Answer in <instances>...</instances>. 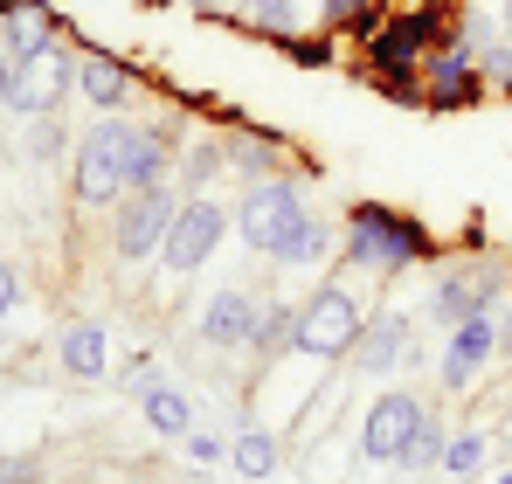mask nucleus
<instances>
[{
	"label": "nucleus",
	"instance_id": "7ed1b4c3",
	"mask_svg": "<svg viewBox=\"0 0 512 484\" xmlns=\"http://www.w3.org/2000/svg\"><path fill=\"white\" fill-rule=\"evenodd\" d=\"M305 222H312V208H305V187H298L291 173H263V180L243 187V201H236L243 242H250L256 256H277V263H284V249H291V236H298Z\"/></svg>",
	"mask_w": 512,
	"mask_h": 484
},
{
	"label": "nucleus",
	"instance_id": "4be33fe9",
	"mask_svg": "<svg viewBox=\"0 0 512 484\" xmlns=\"http://www.w3.org/2000/svg\"><path fill=\"white\" fill-rule=\"evenodd\" d=\"M291 332H298V305H256L250 353H263V360H277V353L291 346Z\"/></svg>",
	"mask_w": 512,
	"mask_h": 484
},
{
	"label": "nucleus",
	"instance_id": "b1692460",
	"mask_svg": "<svg viewBox=\"0 0 512 484\" xmlns=\"http://www.w3.org/2000/svg\"><path fill=\"white\" fill-rule=\"evenodd\" d=\"M478 471H485V429H457L443 443V478L464 484V478H478Z\"/></svg>",
	"mask_w": 512,
	"mask_h": 484
},
{
	"label": "nucleus",
	"instance_id": "dca6fc26",
	"mask_svg": "<svg viewBox=\"0 0 512 484\" xmlns=\"http://www.w3.org/2000/svg\"><path fill=\"white\" fill-rule=\"evenodd\" d=\"M250 332H256V298L250 291H215V298L201 305V339H208L215 353L250 346Z\"/></svg>",
	"mask_w": 512,
	"mask_h": 484
},
{
	"label": "nucleus",
	"instance_id": "f8f14e48",
	"mask_svg": "<svg viewBox=\"0 0 512 484\" xmlns=\"http://www.w3.org/2000/svg\"><path fill=\"white\" fill-rule=\"evenodd\" d=\"M478 90H485V70H478V56H471V49L457 42V28H450V42L423 56V104L457 111V104H478Z\"/></svg>",
	"mask_w": 512,
	"mask_h": 484
},
{
	"label": "nucleus",
	"instance_id": "f704fd0d",
	"mask_svg": "<svg viewBox=\"0 0 512 484\" xmlns=\"http://www.w3.org/2000/svg\"><path fill=\"white\" fill-rule=\"evenodd\" d=\"M194 7H201V14H236L243 0H194Z\"/></svg>",
	"mask_w": 512,
	"mask_h": 484
},
{
	"label": "nucleus",
	"instance_id": "c756f323",
	"mask_svg": "<svg viewBox=\"0 0 512 484\" xmlns=\"http://www.w3.org/2000/svg\"><path fill=\"white\" fill-rule=\"evenodd\" d=\"M187 457H194L201 471H215V464L229 457V436H215V429H187Z\"/></svg>",
	"mask_w": 512,
	"mask_h": 484
},
{
	"label": "nucleus",
	"instance_id": "6ab92c4d",
	"mask_svg": "<svg viewBox=\"0 0 512 484\" xmlns=\"http://www.w3.org/2000/svg\"><path fill=\"white\" fill-rule=\"evenodd\" d=\"M277 457H284V443H277L270 429H243V436L229 443V464H236L250 484H270V478H277Z\"/></svg>",
	"mask_w": 512,
	"mask_h": 484
},
{
	"label": "nucleus",
	"instance_id": "2f4dec72",
	"mask_svg": "<svg viewBox=\"0 0 512 484\" xmlns=\"http://www.w3.org/2000/svg\"><path fill=\"white\" fill-rule=\"evenodd\" d=\"M14 305H21V277H14V263L0 256V319H7Z\"/></svg>",
	"mask_w": 512,
	"mask_h": 484
},
{
	"label": "nucleus",
	"instance_id": "a878e982",
	"mask_svg": "<svg viewBox=\"0 0 512 484\" xmlns=\"http://www.w3.org/2000/svg\"><path fill=\"white\" fill-rule=\"evenodd\" d=\"M70 153V132H63V118L49 111V118H35V132H28V160L35 166H56Z\"/></svg>",
	"mask_w": 512,
	"mask_h": 484
},
{
	"label": "nucleus",
	"instance_id": "c9c22d12",
	"mask_svg": "<svg viewBox=\"0 0 512 484\" xmlns=\"http://www.w3.org/2000/svg\"><path fill=\"white\" fill-rule=\"evenodd\" d=\"M499 353H512V305L499 312Z\"/></svg>",
	"mask_w": 512,
	"mask_h": 484
},
{
	"label": "nucleus",
	"instance_id": "72a5a7b5",
	"mask_svg": "<svg viewBox=\"0 0 512 484\" xmlns=\"http://www.w3.org/2000/svg\"><path fill=\"white\" fill-rule=\"evenodd\" d=\"M7 90H14V63H7V49H0V111H7Z\"/></svg>",
	"mask_w": 512,
	"mask_h": 484
},
{
	"label": "nucleus",
	"instance_id": "e433bc0d",
	"mask_svg": "<svg viewBox=\"0 0 512 484\" xmlns=\"http://www.w3.org/2000/svg\"><path fill=\"white\" fill-rule=\"evenodd\" d=\"M492 83H499V90L512 97V49H506V63H499V77H492Z\"/></svg>",
	"mask_w": 512,
	"mask_h": 484
},
{
	"label": "nucleus",
	"instance_id": "1a4fd4ad",
	"mask_svg": "<svg viewBox=\"0 0 512 484\" xmlns=\"http://www.w3.org/2000/svg\"><path fill=\"white\" fill-rule=\"evenodd\" d=\"M70 90H77V49L49 42V49H35V56H21V63H14L7 111H21V118H49V111H63V97H70Z\"/></svg>",
	"mask_w": 512,
	"mask_h": 484
},
{
	"label": "nucleus",
	"instance_id": "9d476101",
	"mask_svg": "<svg viewBox=\"0 0 512 484\" xmlns=\"http://www.w3.org/2000/svg\"><path fill=\"white\" fill-rule=\"evenodd\" d=\"M416 422H423V402H416L409 388L374 395L367 415H360V457H367V464H402V450H409Z\"/></svg>",
	"mask_w": 512,
	"mask_h": 484
},
{
	"label": "nucleus",
	"instance_id": "20e7f679",
	"mask_svg": "<svg viewBox=\"0 0 512 484\" xmlns=\"http://www.w3.org/2000/svg\"><path fill=\"white\" fill-rule=\"evenodd\" d=\"M180 180L167 187H132L118 208H111V249H118V263H146V256H160V242H167L173 215H180Z\"/></svg>",
	"mask_w": 512,
	"mask_h": 484
},
{
	"label": "nucleus",
	"instance_id": "39448f33",
	"mask_svg": "<svg viewBox=\"0 0 512 484\" xmlns=\"http://www.w3.org/2000/svg\"><path fill=\"white\" fill-rule=\"evenodd\" d=\"M360 332H367V312L353 305V291L319 284V291L298 305V332H291V346L312 353V360H346V353L360 346Z\"/></svg>",
	"mask_w": 512,
	"mask_h": 484
},
{
	"label": "nucleus",
	"instance_id": "a211bd4d",
	"mask_svg": "<svg viewBox=\"0 0 512 484\" xmlns=\"http://www.w3.org/2000/svg\"><path fill=\"white\" fill-rule=\"evenodd\" d=\"M139 415H146L153 436H173V443H187V429H194V402H187L173 381H153V388L139 395Z\"/></svg>",
	"mask_w": 512,
	"mask_h": 484
},
{
	"label": "nucleus",
	"instance_id": "9b49d317",
	"mask_svg": "<svg viewBox=\"0 0 512 484\" xmlns=\"http://www.w3.org/2000/svg\"><path fill=\"white\" fill-rule=\"evenodd\" d=\"M499 360V312H478V319H464V325H450V339H443V395H464L485 367Z\"/></svg>",
	"mask_w": 512,
	"mask_h": 484
},
{
	"label": "nucleus",
	"instance_id": "f257e3e1",
	"mask_svg": "<svg viewBox=\"0 0 512 484\" xmlns=\"http://www.w3.org/2000/svg\"><path fill=\"white\" fill-rule=\"evenodd\" d=\"M423 256H429V229H423V222H409L402 208H388V201H353V208H346L340 263L395 277V270H416Z\"/></svg>",
	"mask_w": 512,
	"mask_h": 484
},
{
	"label": "nucleus",
	"instance_id": "58836bf2",
	"mask_svg": "<svg viewBox=\"0 0 512 484\" xmlns=\"http://www.w3.org/2000/svg\"><path fill=\"white\" fill-rule=\"evenodd\" d=\"M21 484H35V478H21Z\"/></svg>",
	"mask_w": 512,
	"mask_h": 484
},
{
	"label": "nucleus",
	"instance_id": "f3484780",
	"mask_svg": "<svg viewBox=\"0 0 512 484\" xmlns=\"http://www.w3.org/2000/svg\"><path fill=\"white\" fill-rule=\"evenodd\" d=\"M56 360H63L70 381H104V367H111L104 319H70V325H63V339H56Z\"/></svg>",
	"mask_w": 512,
	"mask_h": 484
},
{
	"label": "nucleus",
	"instance_id": "393cba45",
	"mask_svg": "<svg viewBox=\"0 0 512 484\" xmlns=\"http://www.w3.org/2000/svg\"><path fill=\"white\" fill-rule=\"evenodd\" d=\"M243 21H250L263 42H277V35H298V0H243Z\"/></svg>",
	"mask_w": 512,
	"mask_h": 484
},
{
	"label": "nucleus",
	"instance_id": "423d86ee",
	"mask_svg": "<svg viewBox=\"0 0 512 484\" xmlns=\"http://www.w3.org/2000/svg\"><path fill=\"white\" fill-rule=\"evenodd\" d=\"M450 14L443 7H409V14H395V21H381L374 35H367V56L381 63V77H423L416 63H423L429 49H443L450 42Z\"/></svg>",
	"mask_w": 512,
	"mask_h": 484
},
{
	"label": "nucleus",
	"instance_id": "c85d7f7f",
	"mask_svg": "<svg viewBox=\"0 0 512 484\" xmlns=\"http://www.w3.org/2000/svg\"><path fill=\"white\" fill-rule=\"evenodd\" d=\"M277 49H284L291 63H305V70H326V63H333V35H312V42H298V35H277Z\"/></svg>",
	"mask_w": 512,
	"mask_h": 484
},
{
	"label": "nucleus",
	"instance_id": "cd10ccee",
	"mask_svg": "<svg viewBox=\"0 0 512 484\" xmlns=\"http://www.w3.org/2000/svg\"><path fill=\"white\" fill-rule=\"evenodd\" d=\"M333 222H319V215H312V222H305V229H298V236H291V249H284V263H319V256H326V249H333Z\"/></svg>",
	"mask_w": 512,
	"mask_h": 484
},
{
	"label": "nucleus",
	"instance_id": "5701e85b",
	"mask_svg": "<svg viewBox=\"0 0 512 484\" xmlns=\"http://www.w3.org/2000/svg\"><path fill=\"white\" fill-rule=\"evenodd\" d=\"M229 166L250 173V180H263V173H284V153H277V139H263V132H236V139H229Z\"/></svg>",
	"mask_w": 512,
	"mask_h": 484
},
{
	"label": "nucleus",
	"instance_id": "aec40b11",
	"mask_svg": "<svg viewBox=\"0 0 512 484\" xmlns=\"http://www.w3.org/2000/svg\"><path fill=\"white\" fill-rule=\"evenodd\" d=\"M222 166H229V146H222V139H194V146H180V194H208Z\"/></svg>",
	"mask_w": 512,
	"mask_h": 484
},
{
	"label": "nucleus",
	"instance_id": "f03ea898",
	"mask_svg": "<svg viewBox=\"0 0 512 484\" xmlns=\"http://www.w3.org/2000/svg\"><path fill=\"white\" fill-rule=\"evenodd\" d=\"M132 118L125 111H97L90 118V132L77 139V208L90 215H104V208H118L125 194H132V180H125V166H132Z\"/></svg>",
	"mask_w": 512,
	"mask_h": 484
},
{
	"label": "nucleus",
	"instance_id": "412c9836",
	"mask_svg": "<svg viewBox=\"0 0 512 484\" xmlns=\"http://www.w3.org/2000/svg\"><path fill=\"white\" fill-rule=\"evenodd\" d=\"M443 443H450V429H443V415H429L416 422V436H409V450H402V471L409 478H429V471H443Z\"/></svg>",
	"mask_w": 512,
	"mask_h": 484
},
{
	"label": "nucleus",
	"instance_id": "0eeeda50",
	"mask_svg": "<svg viewBox=\"0 0 512 484\" xmlns=\"http://www.w3.org/2000/svg\"><path fill=\"white\" fill-rule=\"evenodd\" d=\"M499 291H506V263H492V256L450 263V270L429 284V319L450 332V325L478 319V312H499Z\"/></svg>",
	"mask_w": 512,
	"mask_h": 484
},
{
	"label": "nucleus",
	"instance_id": "2eb2a0df",
	"mask_svg": "<svg viewBox=\"0 0 512 484\" xmlns=\"http://www.w3.org/2000/svg\"><path fill=\"white\" fill-rule=\"evenodd\" d=\"M402 353H409V312H381V319H367V332H360V346L346 353L353 360V374H395L402 367Z\"/></svg>",
	"mask_w": 512,
	"mask_h": 484
},
{
	"label": "nucleus",
	"instance_id": "7c9ffc66",
	"mask_svg": "<svg viewBox=\"0 0 512 484\" xmlns=\"http://www.w3.org/2000/svg\"><path fill=\"white\" fill-rule=\"evenodd\" d=\"M153 381H160V367H153V353H132V360L118 367V388H125V395H146Z\"/></svg>",
	"mask_w": 512,
	"mask_h": 484
},
{
	"label": "nucleus",
	"instance_id": "4c0bfd02",
	"mask_svg": "<svg viewBox=\"0 0 512 484\" xmlns=\"http://www.w3.org/2000/svg\"><path fill=\"white\" fill-rule=\"evenodd\" d=\"M492 484H512V471H499V478H492Z\"/></svg>",
	"mask_w": 512,
	"mask_h": 484
},
{
	"label": "nucleus",
	"instance_id": "ddd939ff",
	"mask_svg": "<svg viewBox=\"0 0 512 484\" xmlns=\"http://www.w3.org/2000/svg\"><path fill=\"white\" fill-rule=\"evenodd\" d=\"M139 70L132 63H118V56H104V49H84L77 56V97H84L90 111H132L139 104Z\"/></svg>",
	"mask_w": 512,
	"mask_h": 484
},
{
	"label": "nucleus",
	"instance_id": "6e6552de",
	"mask_svg": "<svg viewBox=\"0 0 512 484\" xmlns=\"http://www.w3.org/2000/svg\"><path fill=\"white\" fill-rule=\"evenodd\" d=\"M229 222H236V215H229L215 194H187L180 215H173V229H167V242H160V263H167L173 277H194V270L222 249Z\"/></svg>",
	"mask_w": 512,
	"mask_h": 484
},
{
	"label": "nucleus",
	"instance_id": "4468645a",
	"mask_svg": "<svg viewBox=\"0 0 512 484\" xmlns=\"http://www.w3.org/2000/svg\"><path fill=\"white\" fill-rule=\"evenodd\" d=\"M132 187H167L180 180V125H139L132 132V166H125Z\"/></svg>",
	"mask_w": 512,
	"mask_h": 484
},
{
	"label": "nucleus",
	"instance_id": "473e14b6",
	"mask_svg": "<svg viewBox=\"0 0 512 484\" xmlns=\"http://www.w3.org/2000/svg\"><path fill=\"white\" fill-rule=\"evenodd\" d=\"M28 478V464H21V457H0V484H21Z\"/></svg>",
	"mask_w": 512,
	"mask_h": 484
},
{
	"label": "nucleus",
	"instance_id": "bb28decb",
	"mask_svg": "<svg viewBox=\"0 0 512 484\" xmlns=\"http://www.w3.org/2000/svg\"><path fill=\"white\" fill-rule=\"evenodd\" d=\"M374 14H381V0H319V21L326 28H374Z\"/></svg>",
	"mask_w": 512,
	"mask_h": 484
}]
</instances>
